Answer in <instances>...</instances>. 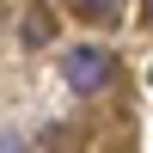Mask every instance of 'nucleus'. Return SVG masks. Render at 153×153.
I'll use <instances>...</instances> for the list:
<instances>
[{
  "label": "nucleus",
  "instance_id": "2",
  "mask_svg": "<svg viewBox=\"0 0 153 153\" xmlns=\"http://www.w3.org/2000/svg\"><path fill=\"white\" fill-rule=\"evenodd\" d=\"M19 37H25V43H31V49H43L49 37H55V19H49L43 6H31V12H25V31H19Z\"/></svg>",
  "mask_w": 153,
  "mask_h": 153
},
{
  "label": "nucleus",
  "instance_id": "5",
  "mask_svg": "<svg viewBox=\"0 0 153 153\" xmlns=\"http://www.w3.org/2000/svg\"><path fill=\"white\" fill-rule=\"evenodd\" d=\"M141 19H147V25H153V0H141Z\"/></svg>",
  "mask_w": 153,
  "mask_h": 153
},
{
  "label": "nucleus",
  "instance_id": "4",
  "mask_svg": "<svg viewBox=\"0 0 153 153\" xmlns=\"http://www.w3.org/2000/svg\"><path fill=\"white\" fill-rule=\"evenodd\" d=\"M0 153H25V141L19 135H0Z\"/></svg>",
  "mask_w": 153,
  "mask_h": 153
},
{
  "label": "nucleus",
  "instance_id": "3",
  "mask_svg": "<svg viewBox=\"0 0 153 153\" xmlns=\"http://www.w3.org/2000/svg\"><path fill=\"white\" fill-rule=\"evenodd\" d=\"M74 12L92 19V25H117L123 19V0H74Z\"/></svg>",
  "mask_w": 153,
  "mask_h": 153
},
{
  "label": "nucleus",
  "instance_id": "1",
  "mask_svg": "<svg viewBox=\"0 0 153 153\" xmlns=\"http://www.w3.org/2000/svg\"><path fill=\"white\" fill-rule=\"evenodd\" d=\"M61 80H68L80 98H86V92H104V86H110V55H104L98 43L61 49Z\"/></svg>",
  "mask_w": 153,
  "mask_h": 153
}]
</instances>
